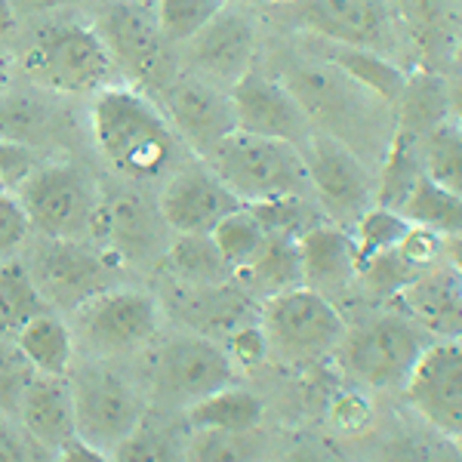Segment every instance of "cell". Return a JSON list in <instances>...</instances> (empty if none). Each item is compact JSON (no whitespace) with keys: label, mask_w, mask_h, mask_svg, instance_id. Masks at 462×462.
Masks as SVG:
<instances>
[{"label":"cell","mask_w":462,"mask_h":462,"mask_svg":"<svg viewBox=\"0 0 462 462\" xmlns=\"http://www.w3.org/2000/svg\"><path fill=\"white\" fill-rule=\"evenodd\" d=\"M330 420L339 431H361L370 426V420H374V407H370V401L364 398V394L348 392L333 401Z\"/></svg>","instance_id":"obj_46"},{"label":"cell","mask_w":462,"mask_h":462,"mask_svg":"<svg viewBox=\"0 0 462 462\" xmlns=\"http://www.w3.org/2000/svg\"><path fill=\"white\" fill-rule=\"evenodd\" d=\"M394 311L407 315L435 339L462 337V272L447 256L416 274L410 284L392 300Z\"/></svg>","instance_id":"obj_20"},{"label":"cell","mask_w":462,"mask_h":462,"mask_svg":"<svg viewBox=\"0 0 462 462\" xmlns=\"http://www.w3.org/2000/svg\"><path fill=\"white\" fill-rule=\"evenodd\" d=\"M50 305L37 290L32 268L19 259H4L0 263V327L6 330H22L28 320L47 315Z\"/></svg>","instance_id":"obj_34"},{"label":"cell","mask_w":462,"mask_h":462,"mask_svg":"<svg viewBox=\"0 0 462 462\" xmlns=\"http://www.w3.org/2000/svg\"><path fill=\"white\" fill-rule=\"evenodd\" d=\"M235 102L237 130L256 133L265 139H281L296 148H305L315 133V124L309 121L305 108L300 106L284 80H274L263 71H247L231 87Z\"/></svg>","instance_id":"obj_16"},{"label":"cell","mask_w":462,"mask_h":462,"mask_svg":"<svg viewBox=\"0 0 462 462\" xmlns=\"http://www.w3.org/2000/svg\"><path fill=\"white\" fill-rule=\"evenodd\" d=\"M89 126L108 167L133 182H148L167 173L182 143L167 111H161L136 87L111 84L96 93Z\"/></svg>","instance_id":"obj_2"},{"label":"cell","mask_w":462,"mask_h":462,"mask_svg":"<svg viewBox=\"0 0 462 462\" xmlns=\"http://www.w3.org/2000/svg\"><path fill=\"white\" fill-rule=\"evenodd\" d=\"M244 274H247L250 293L259 296L263 302L272 300V296L287 293V290L305 287L300 244H296V237L268 235L263 256H259L250 272H244Z\"/></svg>","instance_id":"obj_33"},{"label":"cell","mask_w":462,"mask_h":462,"mask_svg":"<svg viewBox=\"0 0 462 462\" xmlns=\"http://www.w3.org/2000/svg\"><path fill=\"white\" fill-rule=\"evenodd\" d=\"M422 176H426V170H422L420 139L404 130H394L392 145L383 158V170L376 176V207L401 213L407 200L413 198Z\"/></svg>","instance_id":"obj_30"},{"label":"cell","mask_w":462,"mask_h":462,"mask_svg":"<svg viewBox=\"0 0 462 462\" xmlns=\"http://www.w3.org/2000/svg\"><path fill=\"white\" fill-rule=\"evenodd\" d=\"M19 10H34V13H47V10H59V6H71L78 0H13Z\"/></svg>","instance_id":"obj_53"},{"label":"cell","mask_w":462,"mask_h":462,"mask_svg":"<svg viewBox=\"0 0 462 462\" xmlns=\"http://www.w3.org/2000/svg\"><path fill=\"white\" fill-rule=\"evenodd\" d=\"M28 231H32V219H28L19 195H0V256L19 250Z\"/></svg>","instance_id":"obj_44"},{"label":"cell","mask_w":462,"mask_h":462,"mask_svg":"<svg viewBox=\"0 0 462 462\" xmlns=\"http://www.w3.org/2000/svg\"><path fill=\"white\" fill-rule=\"evenodd\" d=\"M235 385V361L216 339L176 333L152 357V394L161 404L189 410L198 401Z\"/></svg>","instance_id":"obj_8"},{"label":"cell","mask_w":462,"mask_h":462,"mask_svg":"<svg viewBox=\"0 0 462 462\" xmlns=\"http://www.w3.org/2000/svg\"><path fill=\"white\" fill-rule=\"evenodd\" d=\"M302 154L309 163L311 195L333 226H357V219L376 207V182L367 163L346 143L315 130Z\"/></svg>","instance_id":"obj_11"},{"label":"cell","mask_w":462,"mask_h":462,"mask_svg":"<svg viewBox=\"0 0 462 462\" xmlns=\"http://www.w3.org/2000/svg\"><path fill=\"white\" fill-rule=\"evenodd\" d=\"M453 441H457V453L462 457V435H457V438H453Z\"/></svg>","instance_id":"obj_57"},{"label":"cell","mask_w":462,"mask_h":462,"mask_svg":"<svg viewBox=\"0 0 462 462\" xmlns=\"http://www.w3.org/2000/svg\"><path fill=\"white\" fill-rule=\"evenodd\" d=\"M56 462H115L108 450L87 444L84 438H71L69 444H62L56 450Z\"/></svg>","instance_id":"obj_49"},{"label":"cell","mask_w":462,"mask_h":462,"mask_svg":"<svg viewBox=\"0 0 462 462\" xmlns=\"http://www.w3.org/2000/svg\"><path fill=\"white\" fill-rule=\"evenodd\" d=\"M226 4H231V0H226Z\"/></svg>","instance_id":"obj_60"},{"label":"cell","mask_w":462,"mask_h":462,"mask_svg":"<svg viewBox=\"0 0 462 462\" xmlns=\"http://www.w3.org/2000/svg\"><path fill=\"white\" fill-rule=\"evenodd\" d=\"M453 10H457V16H459V22H462V0H453Z\"/></svg>","instance_id":"obj_56"},{"label":"cell","mask_w":462,"mask_h":462,"mask_svg":"<svg viewBox=\"0 0 462 462\" xmlns=\"http://www.w3.org/2000/svg\"><path fill=\"white\" fill-rule=\"evenodd\" d=\"M111 457H115V462H185V459H179L173 444H170L161 431L148 429L145 422L133 431Z\"/></svg>","instance_id":"obj_42"},{"label":"cell","mask_w":462,"mask_h":462,"mask_svg":"<svg viewBox=\"0 0 462 462\" xmlns=\"http://www.w3.org/2000/svg\"><path fill=\"white\" fill-rule=\"evenodd\" d=\"M19 25V6L13 0H0V37L13 34Z\"/></svg>","instance_id":"obj_52"},{"label":"cell","mask_w":462,"mask_h":462,"mask_svg":"<svg viewBox=\"0 0 462 462\" xmlns=\"http://www.w3.org/2000/svg\"><path fill=\"white\" fill-rule=\"evenodd\" d=\"M96 32L106 41L117 71L139 84H158L170 65L167 37L158 25L154 4L108 0L96 13Z\"/></svg>","instance_id":"obj_13"},{"label":"cell","mask_w":462,"mask_h":462,"mask_svg":"<svg viewBox=\"0 0 462 462\" xmlns=\"http://www.w3.org/2000/svg\"><path fill=\"white\" fill-rule=\"evenodd\" d=\"M204 163L244 207L287 195L315 198L302 148L281 143V139L235 130L207 154Z\"/></svg>","instance_id":"obj_3"},{"label":"cell","mask_w":462,"mask_h":462,"mask_svg":"<svg viewBox=\"0 0 462 462\" xmlns=\"http://www.w3.org/2000/svg\"><path fill=\"white\" fill-rule=\"evenodd\" d=\"M22 69L37 87L50 93L84 96L111 87V74L117 71V65L96 25L65 22L37 34L22 59Z\"/></svg>","instance_id":"obj_4"},{"label":"cell","mask_w":462,"mask_h":462,"mask_svg":"<svg viewBox=\"0 0 462 462\" xmlns=\"http://www.w3.org/2000/svg\"><path fill=\"white\" fill-rule=\"evenodd\" d=\"M10 65H6V59L0 56V93H4V89H10Z\"/></svg>","instance_id":"obj_54"},{"label":"cell","mask_w":462,"mask_h":462,"mask_svg":"<svg viewBox=\"0 0 462 462\" xmlns=\"http://www.w3.org/2000/svg\"><path fill=\"white\" fill-rule=\"evenodd\" d=\"M210 235L235 274L250 272L253 263L263 256V250L268 244V231L250 207H241V210L228 213Z\"/></svg>","instance_id":"obj_35"},{"label":"cell","mask_w":462,"mask_h":462,"mask_svg":"<svg viewBox=\"0 0 462 462\" xmlns=\"http://www.w3.org/2000/svg\"><path fill=\"white\" fill-rule=\"evenodd\" d=\"M450 89H447V74L435 69H422L420 74L407 78V89L394 108V124L398 130L422 139L438 124L450 121Z\"/></svg>","instance_id":"obj_28"},{"label":"cell","mask_w":462,"mask_h":462,"mask_svg":"<svg viewBox=\"0 0 462 462\" xmlns=\"http://www.w3.org/2000/svg\"><path fill=\"white\" fill-rule=\"evenodd\" d=\"M274 4H293V0H274Z\"/></svg>","instance_id":"obj_58"},{"label":"cell","mask_w":462,"mask_h":462,"mask_svg":"<svg viewBox=\"0 0 462 462\" xmlns=\"http://www.w3.org/2000/svg\"><path fill=\"white\" fill-rule=\"evenodd\" d=\"M43 163L37 148L19 143H0V195H19L28 176Z\"/></svg>","instance_id":"obj_43"},{"label":"cell","mask_w":462,"mask_h":462,"mask_svg":"<svg viewBox=\"0 0 462 462\" xmlns=\"http://www.w3.org/2000/svg\"><path fill=\"white\" fill-rule=\"evenodd\" d=\"M265 416V404L241 385L210 394L185 410L189 429H216V431H256Z\"/></svg>","instance_id":"obj_32"},{"label":"cell","mask_w":462,"mask_h":462,"mask_svg":"<svg viewBox=\"0 0 462 462\" xmlns=\"http://www.w3.org/2000/svg\"><path fill=\"white\" fill-rule=\"evenodd\" d=\"M226 0H154L158 25L170 43H189L219 16Z\"/></svg>","instance_id":"obj_39"},{"label":"cell","mask_w":462,"mask_h":462,"mask_svg":"<svg viewBox=\"0 0 462 462\" xmlns=\"http://www.w3.org/2000/svg\"><path fill=\"white\" fill-rule=\"evenodd\" d=\"M136 4H154V0H136Z\"/></svg>","instance_id":"obj_59"},{"label":"cell","mask_w":462,"mask_h":462,"mask_svg":"<svg viewBox=\"0 0 462 462\" xmlns=\"http://www.w3.org/2000/svg\"><path fill=\"white\" fill-rule=\"evenodd\" d=\"M161 216L176 235H210L228 213L241 210L237 200L226 189L219 176L204 161L179 167L158 198Z\"/></svg>","instance_id":"obj_18"},{"label":"cell","mask_w":462,"mask_h":462,"mask_svg":"<svg viewBox=\"0 0 462 462\" xmlns=\"http://www.w3.org/2000/svg\"><path fill=\"white\" fill-rule=\"evenodd\" d=\"M16 348L22 361L41 376H71L74 364V330L62 318L47 311V315L28 320L16 333Z\"/></svg>","instance_id":"obj_27"},{"label":"cell","mask_w":462,"mask_h":462,"mask_svg":"<svg viewBox=\"0 0 462 462\" xmlns=\"http://www.w3.org/2000/svg\"><path fill=\"white\" fill-rule=\"evenodd\" d=\"M182 459L185 462H256L259 441L253 438V431L191 429Z\"/></svg>","instance_id":"obj_38"},{"label":"cell","mask_w":462,"mask_h":462,"mask_svg":"<svg viewBox=\"0 0 462 462\" xmlns=\"http://www.w3.org/2000/svg\"><path fill=\"white\" fill-rule=\"evenodd\" d=\"M296 244H300L305 287L324 293L327 300H333V293H342L357 274L355 241L346 228L320 222L296 237Z\"/></svg>","instance_id":"obj_23"},{"label":"cell","mask_w":462,"mask_h":462,"mask_svg":"<svg viewBox=\"0 0 462 462\" xmlns=\"http://www.w3.org/2000/svg\"><path fill=\"white\" fill-rule=\"evenodd\" d=\"M311 47H315L318 59L337 65L342 74H348L355 84L370 89V93H374L376 99H383L392 111L398 108L401 96H404V89H407V74L401 71L398 65H392L379 50L348 47V43L320 41V37L311 41Z\"/></svg>","instance_id":"obj_25"},{"label":"cell","mask_w":462,"mask_h":462,"mask_svg":"<svg viewBox=\"0 0 462 462\" xmlns=\"http://www.w3.org/2000/svg\"><path fill=\"white\" fill-rule=\"evenodd\" d=\"M163 263L182 287H219L235 278L213 235H176L163 253Z\"/></svg>","instance_id":"obj_29"},{"label":"cell","mask_w":462,"mask_h":462,"mask_svg":"<svg viewBox=\"0 0 462 462\" xmlns=\"http://www.w3.org/2000/svg\"><path fill=\"white\" fill-rule=\"evenodd\" d=\"M259 34L253 19L237 6L226 4L222 13L200 32L195 41H189V65L198 78L210 84L231 89L256 62Z\"/></svg>","instance_id":"obj_19"},{"label":"cell","mask_w":462,"mask_h":462,"mask_svg":"<svg viewBox=\"0 0 462 462\" xmlns=\"http://www.w3.org/2000/svg\"><path fill=\"white\" fill-rule=\"evenodd\" d=\"M422 170L431 182L462 198V124L444 121L420 139Z\"/></svg>","instance_id":"obj_37"},{"label":"cell","mask_w":462,"mask_h":462,"mask_svg":"<svg viewBox=\"0 0 462 462\" xmlns=\"http://www.w3.org/2000/svg\"><path fill=\"white\" fill-rule=\"evenodd\" d=\"M226 352L231 355V361L241 364V367H253V364L263 361V357L272 352V348H268L263 320H256V324H247L237 333H231V337L226 339Z\"/></svg>","instance_id":"obj_45"},{"label":"cell","mask_w":462,"mask_h":462,"mask_svg":"<svg viewBox=\"0 0 462 462\" xmlns=\"http://www.w3.org/2000/svg\"><path fill=\"white\" fill-rule=\"evenodd\" d=\"M163 111L176 136L198 161H204L216 145L237 130L231 89H222L195 71L179 74L163 87Z\"/></svg>","instance_id":"obj_14"},{"label":"cell","mask_w":462,"mask_h":462,"mask_svg":"<svg viewBox=\"0 0 462 462\" xmlns=\"http://www.w3.org/2000/svg\"><path fill=\"white\" fill-rule=\"evenodd\" d=\"M281 462H342V459L333 450H327L324 444H302L296 450H290Z\"/></svg>","instance_id":"obj_51"},{"label":"cell","mask_w":462,"mask_h":462,"mask_svg":"<svg viewBox=\"0 0 462 462\" xmlns=\"http://www.w3.org/2000/svg\"><path fill=\"white\" fill-rule=\"evenodd\" d=\"M435 462H462L459 453H447V457H438Z\"/></svg>","instance_id":"obj_55"},{"label":"cell","mask_w":462,"mask_h":462,"mask_svg":"<svg viewBox=\"0 0 462 462\" xmlns=\"http://www.w3.org/2000/svg\"><path fill=\"white\" fill-rule=\"evenodd\" d=\"M431 342L435 337H429L420 324L401 311H392L342 339V357L352 376L370 389H404Z\"/></svg>","instance_id":"obj_9"},{"label":"cell","mask_w":462,"mask_h":462,"mask_svg":"<svg viewBox=\"0 0 462 462\" xmlns=\"http://www.w3.org/2000/svg\"><path fill=\"white\" fill-rule=\"evenodd\" d=\"M182 320L191 327V333H200L207 339H228L241 327L263 320V305L253 302V293H244L235 284L219 287H182Z\"/></svg>","instance_id":"obj_24"},{"label":"cell","mask_w":462,"mask_h":462,"mask_svg":"<svg viewBox=\"0 0 462 462\" xmlns=\"http://www.w3.org/2000/svg\"><path fill=\"white\" fill-rule=\"evenodd\" d=\"M401 216H404L410 226L429 228L441 237L462 235V198L441 189L438 182H431L429 176L420 179L413 198L407 200Z\"/></svg>","instance_id":"obj_36"},{"label":"cell","mask_w":462,"mask_h":462,"mask_svg":"<svg viewBox=\"0 0 462 462\" xmlns=\"http://www.w3.org/2000/svg\"><path fill=\"white\" fill-rule=\"evenodd\" d=\"M163 309L148 290L108 287L71 315L74 342L89 357L143 352L161 333Z\"/></svg>","instance_id":"obj_5"},{"label":"cell","mask_w":462,"mask_h":462,"mask_svg":"<svg viewBox=\"0 0 462 462\" xmlns=\"http://www.w3.org/2000/svg\"><path fill=\"white\" fill-rule=\"evenodd\" d=\"M268 348L293 364H311L346 339V320L333 300L311 287H296L263 302Z\"/></svg>","instance_id":"obj_7"},{"label":"cell","mask_w":462,"mask_h":462,"mask_svg":"<svg viewBox=\"0 0 462 462\" xmlns=\"http://www.w3.org/2000/svg\"><path fill=\"white\" fill-rule=\"evenodd\" d=\"M19 200L41 237L89 241L102 195L74 163L43 161L19 189Z\"/></svg>","instance_id":"obj_6"},{"label":"cell","mask_w":462,"mask_h":462,"mask_svg":"<svg viewBox=\"0 0 462 462\" xmlns=\"http://www.w3.org/2000/svg\"><path fill=\"white\" fill-rule=\"evenodd\" d=\"M32 268L37 290L43 293L50 309L74 315L96 293L108 290L111 265L99 247H89L87 241H56L41 237V247L25 263Z\"/></svg>","instance_id":"obj_12"},{"label":"cell","mask_w":462,"mask_h":462,"mask_svg":"<svg viewBox=\"0 0 462 462\" xmlns=\"http://www.w3.org/2000/svg\"><path fill=\"white\" fill-rule=\"evenodd\" d=\"M19 429V420L13 422L6 413H0V462H32Z\"/></svg>","instance_id":"obj_48"},{"label":"cell","mask_w":462,"mask_h":462,"mask_svg":"<svg viewBox=\"0 0 462 462\" xmlns=\"http://www.w3.org/2000/svg\"><path fill=\"white\" fill-rule=\"evenodd\" d=\"M407 231H410V222L401 213L385 210V207H370V210L357 219L355 235H352L357 268L367 263V259H374L376 253L398 247Z\"/></svg>","instance_id":"obj_40"},{"label":"cell","mask_w":462,"mask_h":462,"mask_svg":"<svg viewBox=\"0 0 462 462\" xmlns=\"http://www.w3.org/2000/svg\"><path fill=\"white\" fill-rule=\"evenodd\" d=\"M374 462H435V453H431L429 444L420 441V438L398 435L379 447Z\"/></svg>","instance_id":"obj_47"},{"label":"cell","mask_w":462,"mask_h":462,"mask_svg":"<svg viewBox=\"0 0 462 462\" xmlns=\"http://www.w3.org/2000/svg\"><path fill=\"white\" fill-rule=\"evenodd\" d=\"M59 133V115L50 102L32 93L4 89L0 93V143L43 148Z\"/></svg>","instance_id":"obj_31"},{"label":"cell","mask_w":462,"mask_h":462,"mask_svg":"<svg viewBox=\"0 0 462 462\" xmlns=\"http://www.w3.org/2000/svg\"><path fill=\"white\" fill-rule=\"evenodd\" d=\"M69 379L74 392V413H78V438H84L87 444L115 453L143 426V392L117 370L89 364Z\"/></svg>","instance_id":"obj_10"},{"label":"cell","mask_w":462,"mask_h":462,"mask_svg":"<svg viewBox=\"0 0 462 462\" xmlns=\"http://www.w3.org/2000/svg\"><path fill=\"white\" fill-rule=\"evenodd\" d=\"M357 274H361V284L370 296H376V300H394L422 272L398 247H392L376 253L374 259H367V263L357 268Z\"/></svg>","instance_id":"obj_41"},{"label":"cell","mask_w":462,"mask_h":462,"mask_svg":"<svg viewBox=\"0 0 462 462\" xmlns=\"http://www.w3.org/2000/svg\"><path fill=\"white\" fill-rule=\"evenodd\" d=\"M167 231L170 226L163 222L161 207L148 204L136 189H115L102 195L89 241L99 250L108 247L117 259L148 263L158 253H167Z\"/></svg>","instance_id":"obj_15"},{"label":"cell","mask_w":462,"mask_h":462,"mask_svg":"<svg viewBox=\"0 0 462 462\" xmlns=\"http://www.w3.org/2000/svg\"><path fill=\"white\" fill-rule=\"evenodd\" d=\"M407 401L441 435H462V339H435L407 385Z\"/></svg>","instance_id":"obj_17"},{"label":"cell","mask_w":462,"mask_h":462,"mask_svg":"<svg viewBox=\"0 0 462 462\" xmlns=\"http://www.w3.org/2000/svg\"><path fill=\"white\" fill-rule=\"evenodd\" d=\"M16 420L34 444L53 453L62 444H69L71 438H78L71 379L41 374L25 379L16 394Z\"/></svg>","instance_id":"obj_21"},{"label":"cell","mask_w":462,"mask_h":462,"mask_svg":"<svg viewBox=\"0 0 462 462\" xmlns=\"http://www.w3.org/2000/svg\"><path fill=\"white\" fill-rule=\"evenodd\" d=\"M293 13L320 41L383 50L389 37L379 0H293Z\"/></svg>","instance_id":"obj_22"},{"label":"cell","mask_w":462,"mask_h":462,"mask_svg":"<svg viewBox=\"0 0 462 462\" xmlns=\"http://www.w3.org/2000/svg\"><path fill=\"white\" fill-rule=\"evenodd\" d=\"M284 84L300 99L315 130L346 143L361 158L364 152L385 158L398 124H394V111L370 89L355 84L348 74L324 59L290 65Z\"/></svg>","instance_id":"obj_1"},{"label":"cell","mask_w":462,"mask_h":462,"mask_svg":"<svg viewBox=\"0 0 462 462\" xmlns=\"http://www.w3.org/2000/svg\"><path fill=\"white\" fill-rule=\"evenodd\" d=\"M447 89H450V115L462 124V41L450 59V74H447Z\"/></svg>","instance_id":"obj_50"},{"label":"cell","mask_w":462,"mask_h":462,"mask_svg":"<svg viewBox=\"0 0 462 462\" xmlns=\"http://www.w3.org/2000/svg\"><path fill=\"white\" fill-rule=\"evenodd\" d=\"M398 13L410 32V41L420 47L426 69L450 62L459 47L457 34L462 25L453 0H398Z\"/></svg>","instance_id":"obj_26"}]
</instances>
